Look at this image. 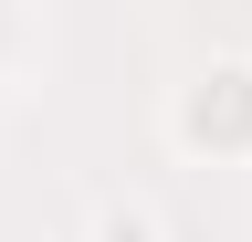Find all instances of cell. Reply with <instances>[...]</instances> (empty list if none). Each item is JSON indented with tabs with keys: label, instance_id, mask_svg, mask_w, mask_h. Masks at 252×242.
<instances>
[{
	"label": "cell",
	"instance_id": "obj_1",
	"mask_svg": "<svg viewBox=\"0 0 252 242\" xmlns=\"http://www.w3.org/2000/svg\"><path fill=\"white\" fill-rule=\"evenodd\" d=\"M179 137L189 147H252V64H210L179 105Z\"/></svg>",
	"mask_w": 252,
	"mask_h": 242
}]
</instances>
